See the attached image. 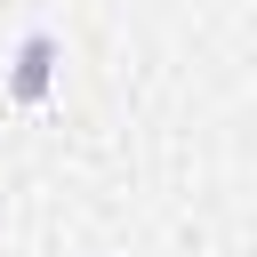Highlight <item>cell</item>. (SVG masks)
I'll return each instance as SVG.
<instances>
[{
    "label": "cell",
    "instance_id": "cell-1",
    "mask_svg": "<svg viewBox=\"0 0 257 257\" xmlns=\"http://www.w3.org/2000/svg\"><path fill=\"white\" fill-rule=\"evenodd\" d=\"M48 80H56V32H24L16 72H8V96H16V104H40V96H48Z\"/></svg>",
    "mask_w": 257,
    "mask_h": 257
}]
</instances>
